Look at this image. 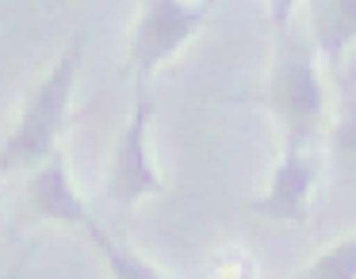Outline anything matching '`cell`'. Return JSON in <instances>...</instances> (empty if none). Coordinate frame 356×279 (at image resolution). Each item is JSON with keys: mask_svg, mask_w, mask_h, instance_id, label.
<instances>
[{"mask_svg": "<svg viewBox=\"0 0 356 279\" xmlns=\"http://www.w3.org/2000/svg\"><path fill=\"white\" fill-rule=\"evenodd\" d=\"M81 50H85V31L73 35V42L65 46V54L58 58V65L39 81V88L27 96L24 115H19L16 130L8 134L4 153H0V169L4 172L42 169V164L58 153V134L65 130L70 100H73V88H77Z\"/></svg>", "mask_w": 356, "mask_h": 279, "instance_id": "1", "label": "cell"}, {"mask_svg": "<svg viewBox=\"0 0 356 279\" xmlns=\"http://www.w3.org/2000/svg\"><path fill=\"white\" fill-rule=\"evenodd\" d=\"M264 108L284 126V149H310L325 115V88L318 73V46H310L302 35L287 31L276 39Z\"/></svg>", "mask_w": 356, "mask_h": 279, "instance_id": "2", "label": "cell"}, {"mask_svg": "<svg viewBox=\"0 0 356 279\" xmlns=\"http://www.w3.org/2000/svg\"><path fill=\"white\" fill-rule=\"evenodd\" d=\"M207 24V4L184 0H142L138 24L131 35V73L138 96H146L149 77Z\"/></svg>", "mask_w": 356, "mask_h": 279, "instance_id": "3", "label": "cell"}, {"mask_svg": "<svg viewBox=\"0 0 356 279\" xmlns=\"http://www.w3.org/2000/svg\"><path fill=\"white\" fill-rule=\"evenodd\" d=\"M149 119H154V103L149 96H134V115L127 123V130L115 142V157H111V172H108V199L119 207H134L138 199L161 192V176L154 169L149 157Z\"/></svg>", "mask_w": 356, "mask_h": 279, "instance_id": "4", "label": "cell"}, {"mask_svg": "<svg viewBox=\"0 0 356 279\" xmlns=\"http://www.w3.org/2000/svg\"><path fill=\"white\" fill-rule=\"evenodd\" d=\"M19 222H62V226H81L85 233H92L100 226L88 214L85 203H81L73 176H70V164H65L62 153H54L42 169H35L31 184L24 192Z\"/></svg>", "mask_w": 356, "mask_h": 279, "instance_id": "5", "label": "cell"}, {"mask_svg": "<svg viewBox=\"0 0 356 279\" xmlns=\"http://www.w3.org/2000/svg\"><path fill=\"white\" fill-rule=\"evenodd\" d=\"M322 180V157L314 149H284V157L272 169V184L253 203L257 214L280 218V222H302L307 199Z\"/></svg>", "mask_w": 356, "mask_h": 279, "instance_id": "6", "label": "cell"}, {"mask_svg": "<svg viewBox=\"0 0 356 279\" xmlns=\"http://www.w3.org/2000/svg\"><path fill=\"white\" fill-rule=\"evenodd\" d=\"M314 46L333 73H345V54L356 42V0H307Z\"/></svg>", "mask_w": 356, "mask_h": 279, "instance_id": "7", "label": "cell"}, {"mask_svg": "<svg viewBox=\"0 0 356 279\" xmlns=\"http://www.w3.org/2000/svg\"><path fill=\"white\" fill-rule=\"evenodd\" d=\"M341 81V111L330 130L333 161L356 176V73H337Z\"/></svg>", "mask_w": 356, "mask_h": 279, "instance_id": "8", "label": "cell"}, {"mask_svg": "<svg viewBox=\"0 0 356 279\" xmlns=\"http://www.w3.org/2000/svg\"><path fill=\"white\" fill-rule=\"evenodd\" d=\"M88 237L96 241V248H100V256H104V264H108V271H111V279H165L161 271L154 268V264H146L138 253H131L127 245H119V241H111L108 233L96 226Z\"/></svg>", "mask_w": 356, "mask_h": 279, "instance_id": "9", "label": "cell"}, {"mask_svg": "<svg viewBox=\"0 0 356 279\" xmlns=\"http://www.w3.org/2000/svg\"><path fill=\"white\" fill-rule=\"evenodd\" d=\"M302 279H356V237H345L330 245L322 256H314Z\"/></svg>", "mask_w": 356, "mask_h": 279, "instance_id": "10", "label": "cell"}, {"mask_svg": "<svg viewBox=\"0 0 356 279\" xmlns=\"http://www.w3.org/2000/svg\"><path fill=\"white\" fill-rule=\"evenodd\" d=\"M299 8V0H268V24H272V35H287L291 31V16Z\"/></svg>", "mask_w": 356, "mask_h": 279, "instance_id": "11", "label": "cell"}]
</instances>
